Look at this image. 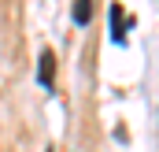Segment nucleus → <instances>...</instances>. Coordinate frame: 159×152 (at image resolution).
Here are the masks:
<instances>
[{
	"mask_svg": "<svg viewBox=\"0 0 159 152\" xmlns=\"http://www.w3.org/2000/svg\"><path fill=\"white\" fill-rule=\"evenodd\" d=\"M37 82L44 93L56 89V52L52 48H41V59H37Z\"/></svg>",
	"mask_w": 159,
	"mask_h": 152,
	"instance_id": "obj_1",
	"label": "nucleus"
},
{
	"mask_svg": "<svg viewBox=\"0 0 159 152\" xmlns=\"http://www.w3.org/2000/svg\"><path fill=\"white\" fill-rule=\"evenodd\" d=\"M107 15H111V41L126 45V11H122V4H111Z\"/></svg>",
	"mask_w": 159,
	"mask_h": 152,
	"instance_id": "obj_2",
	"label": "nucleus"
},
{
	"mask_svg": "<svg viewBox=\"0 0 159 152\" xmlns=\"http://www.w3.org/2000/svg\"><path fill=\"white\" fill-rule=\"evenodd\" d=\"M93 19V0H74V26H89Z\"/></svg>",
	"mask_w": 159,
	"mask_h": 152,
	"instance_id": "obj_3",
	"label": "nucleus"
},
{
	"mask_svg": "<svg viewBox=\"0 0 159 152\" xmlns=\"http://www.w3.org/2000/svg\"><path fill=\"white\" fill-rule=\"evenodd\" d=\"M44 152H56V149H44Z\"/></svg>",
	"mask_w": 159,
	"mask_h": 152,
	"instance_id": "obj_4",
	"label": "nucleus"
}]
</instances>
